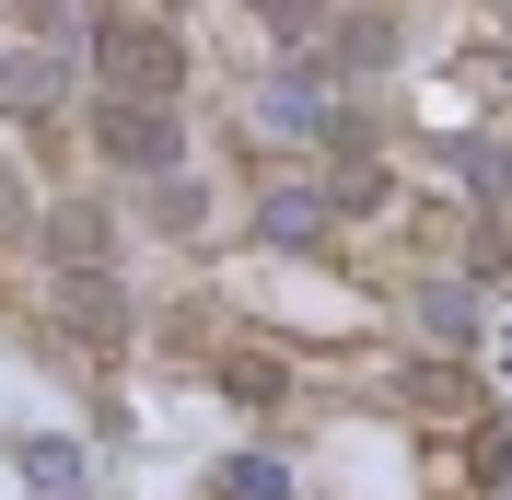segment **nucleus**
<instances>
[{
    "label": "nucleus",
    "mask_w": 512,
    "mask_h": 500,
    "mask_svg": "<svg viewBox=\"0 0 512 500\" xmlns=\"http://www.w3.org/2000/svg\"><path fill=\"white\" fill-rule=\"evenodd\" d=\"M105 152H117L128 175H175L187 128H175V105H105Z\"/></svg>",
    "instance_id": "1"
},
{
    "label": "nucleus",
    "mask_w": 512,
    "mask_h": 500,
    "mask_svg": "<svg viewBox=\"0 0 512 500\" xmlns=\"http://www.w3.org/2000/svg\"><path fill=\"white\" fill-rule=\"evenodd\" d=\"M0 105H12V117H59V105H70V70L47 59V47H12V59H0Z\"/></svg>",
    "instance_id": "2"
},
{
    "label": "nucleus",
    "mask_w": 512,
    "mask_h": 500,
    "mask_svg": "<svg viewBox=\"0 0 512 500\" xmlns=\"http://www.w3.org/2000/svg\"><path fill=\"white\" fill-rule=\"evenodd\" d=\"M256 221H268L280 245H303V233H326V198H315V187H268V198H256Z\"/></svg>",
    "instance_id": "3"
},
{
    "label": "nucleus",
    "mask_w": 512,
    "mask_h": 500,
    "mask_svg": "<svg viewBox=\"0 0 512 500\" xmlns=\"http://www.w3.org/2000/svg\"><path fill=\"white\" fill-rule=\"evenodd\" d=\"M24 477H35V489H70V477H82V466H70L59 442H24Z\"/></svg>",
    "instance_id": "4"
}]
</instances>
